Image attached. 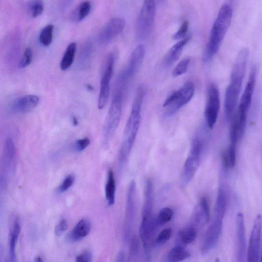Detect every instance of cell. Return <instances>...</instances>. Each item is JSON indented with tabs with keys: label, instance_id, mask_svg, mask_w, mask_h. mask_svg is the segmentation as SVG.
<instances>
[{
	"label": "cell",
	"instance_id": "cell-1",
	"mask_svg": "<svg viewBox=\"0 0 262 262\" xmlns=\"http://www.w3.org/2000/svg\"><path fill=\"white\" fill-rule=\"evenodd\" d=\"M146 92L144 86H140L136 92L132 110L126 124L124 140L119 155L120 167L128 161L133 147L141 121V107Z\"/></svg>",
	"mask_w": 262,
	"mask_h": 262
},
{
	"label": "cell",
	"instance_id": "cell-2",
	"mask_svg": "<svg viewBox=\"0 0 262 262\" xmlns=\"http://www.w3.org/2000/svg\"><path fill=\"white\" fill-rule=\"evenodd\" d=\"M249 55L248 49L245 48L238 54L235 61L230 76V83L226 89L225 96V112L228 116H231L234 112L239 99Z\"/></svg>",
	"mask_w": 262,
	"mask_h": 262
},
{
	"label": "cell",
	"instance_id": "cell-3",
	"mask_svg": "<svg viewBox=\"0 0 262 262\" xmlns=\"http://www.w3.org/2000/svg\"><path fill=\"white\" fill-rule=\"evenodd\" d=\"M232 8L225 4L221 8L212 27L208 42L203 55V61L207 62L218 53L230 27L232 18Z\"/></svg>",
	"mask_w": 262,
	"mask_h": 262
},
{
	"label": "cell",
	"instance_id": "cell-4",
	"mask_svg": "<svg viewBox=\"0 0 262 262\" xmlns=\"http://www.w3.org/2000/svg\"><path fill=\"white\" fill-rule=\"evenodd\" d=\"M156 14V3L146 0L143 4L136 24V34L139 40L147 38L153 31Z\"/></svg>",
	"mask_w": 262,
	"mask_h": 262
},
{
	"label": "cell",
	"instance_id": "cell-5",
	"mask_svg": "<svg viewBox=\"0 0 262 262\" xmlns=\"http://www.w3.org/2000/svg\"><path fill=\"white\" fill-rule=\"evenodd\" d=\"M195 87L191 82H188L178 90L166 99L163 105L166 115L171 116L186 105L193 98Z\"/></svg>",
	"mask_w": 262,
	"mask_h": 262
},
{
	"label": "cell",
	"instance_id": "cell-6",
	"mask_svg": "<svg viewBox=\"0 0 262 262\" xmlns=\"http://www.w3.org/2000/svg\"><path fill=\"white\" fill-rule=\"evenodd\" d=\"M124 93L115 91L114 97L106 118L104 128V139L108 142L120 124Z\"/></svg>",
	"mask_w": 262,
	"mask_h": 262
},
{
	"label": "cell",
	"instance_id": "cell-7",
	"mask_svg": "<svg viewBox=\"0 0 262 262\" xmlns=\"http://www.w3.org/2000/svg\"><path fill=\"white\" fill-rule=\"evenodd\" d=\"M256 69L251 71L246 86L243 91L238 108L236 123L238 128L242 131L245 130L247 116L252 101L253 93L256 82Z\"/></svg>",
	"mask_w": 262,
	"mask_h": 262
},
{
	"label": "cell",
	"instance_id": "cell-8",
	"mask_svg": "<svg viewBox=\"0 0 262 262\" xmlns=\"http://www.w3.org/2000/svg\"><path fill=\"white\" fill-rule=\"evenodd\" d=\"M202 151L201 141L197 138L194 139L190 146L183 170L182 179L186 184L191 181L199 168Z\"/></svg>",
	"mask_w": 262,
	"mask_h": 262
},
{
	"label": "cell",
	"instance_id": "cell-9",
	"mask_svg": "<svg viewBox=\"0 0 262 262\" xmlns=\"http://www.w3.org/2000/svg\"><path fill=\"white\" fill-rule=\"evenodd\" d=\"M146 54L144 45H138L131 55L127 67L122 71L117 79L116 83L127 87L129 82L137 73Z\"/></svg>",
	"mask_w": 262,
	"mask_h": 262
},
{
	"label": "cell",
	"instance_id": "cell-10",
	"mask_svg": "<svg viewBox=\"0 0 262 262\" xmlns=\"http://www.w3.org/2000/svg\"><path fill=\"white\" fill-rule=\"evenodd\" d=\"M136 183L134 180H132L130 183L127 193L124 232V238L126 242L131 239L136 213Z\"/></svg>",
	"mask_w": 262,
	"mask_h": 262
},
{
	"label": "cell",
	"instance_id": "cell-11",
	"mask_svg": "<svg viewBox=\"0 0 262 262\" xmlns=\"http://www.w3.org/2000/svg\"><path fill=\"white\" fill-rule=\"evenodd\" d=\"M220 109V93L218 88L211 84L208 90L207 100L205 109V118L206 124L212 129L218 120Z\"/></svg>",
	"mask_w": 262,
	"mask_h": 262
},
{
	"label": "cell",
	"instance_id": "cell-12",
	"mask_svg": "<svg viewBox=\"0 0 262 262\" xmlns=\"http://www.w3.org/2000/svg\"><path fill=\"white\" fill-rule=\"evenodd\" d=\"M224 216L213 213L212 220L204 236L201 247L202 254H206L217 245L221 233Z\"/></svg>",
	"mask_w": 262,
	"mask_h": 262
},
{
	"label": "cell",
	"instance_id": "cell-13",
	"mask_svg": "<svg viewBox=\"0 0 262 262\" xmlns=\"http://www.w3.org/2000/svg\"><path fill=\"white\" fill-rule=\"evenodd\" d=\"M261 233L262 216L258 214L255 218L251 232L247 254V262H258L260 260Z\"/></svg>",
	"mask_w": 262,
	"mask_h": 262
},
{
	"label": "cell",
	"instance_id": "cell-14",
	"mask_svg": "<svg viewBox=\"0 0 262 262\" xmlns=\"http://www.w3.org/2000/svg\"><path fill=\"white\" fill-rule=\"evenodd\" d=\"M115 57L112 54H110L107 60L104 73L101 82L100 93L98 101V108L103 109L109 96L110 84L113 74Z\"/></svg>",
	"mask_w": 262,
	"mask_h": 262
},
{
	"label": "cell",
	"instance_id": "cell-15",
	"mask_svg": "<svg viewBox=\"0 0 262 262\" xmlns=\"http://www.w3.org/2000/svg\"><path fill=\"white\" fill-rule=\"evenodd\" d=\"M126 21L122 18H114L110 20L101 31L99 40L104 45L110 43L124 30Z\"/></svg>",
	"mask_w": 262,
	"mask_h": 262
},
{
	"label": "cell",
	"instance_id": "cell-16",
	"mask_svg": "<svg viewBox=\"0 0 262 262\" xmlns=\"http://www.w3.org/2000/svg\"><path fill=\"white\" fill-rule=\"evenodd\" d=\"M236 262H245L246 241L244 217L242 213L237 214L236 218Z\"/></svg>",
	"mask_w": 262,
	"mask_h": 262
},
{
	"label": "cell",
	"instance_id": "cell-17",
	"mask_svg": "<svg viewBox=\"0 0 262 262\" xmlns=\"http://www.w3.org/2000/svg\"><path fill=\"white\" fill-rule=\"evenodd\" d=\"M210 219L208 202L206 198H202L195 208L191 218V226L195 227L207 224Z\"/></svg>",
	"mask_w": 262,
	"mask_h": 262
},
{
	"label": "cell",
	"instance_id": "cell-18",
	"mask_svg": "<svg viewBox=\"0 0 262 262\" xmlns=\"http://www.w3.org/2000/svg\"><path fill=\"white\" fill-rule=\"evenodd\" d=\"M40 98L35 95H27L17 100L12 106V111L17 113H29L39 105Z\"/></svg>",
	"mask_w": 262,
	"mask_h": 262
},
{
	"label": "cell",
	"instance_id": "cell-19",
	"mask_svg": "<svg viewBox=\"0 0 262 262\" xmlns=\"http://www.w3.org/2000/svg\"><path fill=\"white\" fill-rule=\"evenodd\" d=\"M16 149L13 140L8 138L6 141L4 157V174L8 178L15 170Z\"/></svg>",
	"mask_w": 262,
	"mask_h": 262
},
{
	"label": "cell",
	"instance_id": "cell-20",
	"mask_svg": "<svg viewBox=\"0 0 262 262\" xmlns=\"http://www.w3.org/2000/svg\"><path fill=\"white\" fill-rule=\"evenodd\" d=\"M190 37L188 36L174 45L166 54L163 64L166 67H169L177 61L180 57L184 47L189 42Z\"/></svg>",
	"mask_w": 262,
	"mask_h": 262
},
{
	"label": "cell",
	"instance_id": "cell-21",
	"mask_svg": "<svg viewBox=\"0 0 262 262\" xmlns=\"http://www.w3.org/2000/svg\"><path fill=\"white\" fill-rule=\"evenodd\" d=\"M145 198L143 205L142 218L152 217V210L154 204L153 184L150 179L146 181L145 188Z\"/></svg>",
	"mask_w": 262,
	"mask_h": 262
},
{
	"label": "cell",
	"instance_id": "cell-22",
	"mask_svg": "<svg viewBox=\"0 0 262 262\" xmlns=\"http://www.w3.org/2000/svg\"><path fill=\"white\" fill-rule=\"evenodd\" d=\"M92 227L91 222L87 219L79 221L69 234L71 241L78 242L86 237L90 232Z\"/></svg>",
	"mask_w": 262,
	"mask_h": 262
},
{
	"label": "cell",
	"instance_id": "cell-23",
	"mask_svg": "<svg viewBox=\"0 0 262 262\" xmlns=\"http://www.w3.org/2000/svg\"><path fill=\"white\" fill-rule=\"evenodd\" d=\"M21 232L19 220L16 218L12 225L9 234L10 259L11 262L16 260V245Z\"/></svg>",
	"mask_w": 262,
	"mask_h": 262
},
{
	"label": "cell",
	"instance_id": "cell-24",
	"mask_svg": "<svg viewBox=\"0 0 262 262\" xmlns=\"http://www.w3.org/2000/svg\"><path fill=\"white\" fill-rule=\"evenodd\" d=\"M77 44L76 42L70 43L67 47L60 63V68L62 71H66L73 65L76 52Z\"/></svg>",
	"mask_w": 262,
	"mask_h": 262
},
{
	"label": "cell",
	"instance_id": "cell-25",
	"mask_svg": "<svg viewBox=\"0 0 262 262\" xmlns=\"http://www.w3.org/2000/svg\"><path fill=\"white\" fill-rule=\"evenodd\" d=\"M116 181L114 173L110 170L108 173L107 181L105 186V195L108 205L112 206L115 201Z\"/></svg>",
	"mask_w": 262,
	"mask_h": 262
},
{
	"label": "cell",
	"instance_id": "cell-26",
	"mask_svg": "<svg viewBox=\"0 0 262 262\" xmlns=\"http://www.w3.org/2000/svg\"><path fill=\"white\" fill-rule=\"evenodd\" d=\"M197 235L196 228L192 226H190L179 231L177 237L178 242L180 244L187 245L194 241Z\"/></svg>",
	"mask_w": 262,
	"mask_h": 262
},
{
	"label": "cell",
	"instance_id": "cell-27",
	"mask_svg": "<svg viewBox=\"0 0 262 262\" xmlns=\"http://www.w3.org/2000/svg\"><path fill=\"white\" fill-rule=\"evenodd\" d=\"M190 256V254L181 246L177 245L169 252L166 262H181Z\"/></svg>",
	"mask_w": 262,
	"mask_h": 262
},
{
	"label": "cell",
	"instance_id": "cell-28",
	"mask_svg": "<svg viewBox=\"0 0 262 262\" xmlns=\"http://www.w3.org/2000/svg\"><path fill=\"white\" fill-rule=\"evenodd\" d=\"M174 216V211L170 207L162 208L158 216L154 218L155 224L159 228L162 225L169 222Z\"/></svg>",
	"mask_w": 262,
	"mask_h": 262
},
{
	"label": "cell",
	"instance_id": "cell-29",
	"mask_svg": "<svg viewBox=\"0 0 262 262\" xmlns=\"http://www.w3.org/2000/svg\"><path fill=\"white\" fill-rule=\"evenodd\" d=\"M130 242L128 262H138L140 252L139 241L137 236H133Z\"/></svg>",
	"mask_w": 262,
	"mask_h": 262
},
{
	"label": "cell",
	"instance_id": "cell-30",
	"mask_svg": "<svg viewBox=\"0 0 262 262\" xmlns=\"http://www.w3.org/2000/svg\"><path fill=\"white\" fill-rule=\"evenodd\" d=\"M54 29V26L53 25H47L42 29L40 35L39 40L44 46H49L52 43Z\"/></svg>",
	"mask_w": 262,
	"mask_h": 262
},
{
	"label": "cell",
	"instance_id": "cell-31",
	"mask_svg": "<svg viewBox=\"0 0 262 262\" xmlns=\"http://www.w3.org/2000/svg\"><path fill=\"white\" fill-rule=\"evenodd\" d=\"M190 62V60L189 58H185L181 61L172 71L173 77L177 78L186 73Z\"/></svg>",
	"mask_w": 262,
	"mask_h": 262
},
{
	"label": "cell",
	"instance_id": "cell-32",
	"mask_svg": "<svg viewBox=\"0 0 262 262\" xmlns=\"http://www.w3.org/2000/svg\"><path fill=\"white\" fill-rule=\"evenodd\" d=\"M172 233V229L171 228L164 229L156 238L154 244L156 246L164 244L171 239Z\"/></svg>",
	"mask_w": 262,
	"mask_h": 262
},
{
	"label": "cell",
	"instance_id": "cell-33",
	"mask_svg": "<svg viewBox=\"0 0 262 262\" xmlns=\"http://www.w3.org/2000/svg\"><path fill=\"white\" fill-rule=\"evenodd\" d=\"M92 6L89 2H84L79 6L77 11V20L79 21L83 20L90 14Z\"/></svg>",
	"mask_w": 262,
	"mask_h": 262
},
{
	"label": "cell",
	"instance_id": "cell-34",
	"mask_svg": "<svg viewBox=\"0 0 262 262\" xmlns=\"http://www.w3.org/2000/svg\"><path fill=\"white\" fill-rule=\"evenodd\" d=\"M44 10V4L41 1L33 2L29 5L30 13L34 18L41 16L43 13Z\"/></svg>",
	"mask_w": 262,
	"mask_h": 262
},
{
	"label": "cell",
	"instance_id": "cell-35",
	"mask_svg": "<svg viewBox=\"0 0 262 262\" xmlns=\"http://www.w3.org/2000/svg\"><path fill=\"white\" fill-rule=\"evenodd\" d=\"M33 54L31 48L28 47L24 52L19 66L21 68H25L31 65L33 61Z\"/></svg>",
	"mask_w": 262,
	"mask_h": 262
},
{
	"label": "cell",
	"instance_id": "cell-36",
	"mask_svg": "<svg viewBox=\"0 0 262 262\" xmlns=\"http://www.w3.org/2000/svg\"><path fill=\"white\" fill-rule=\"evenodd\" d=\"M75 181V177L73 175H69L66 177L59 188L60 193H63L67 191L73 185Z\"/></svg>",
	"mask_w": 262,
	"mask_h": 262
},
{
	"label": "cell",
	"instance_id": "cell-37",
	"mask_svg": "<svg viewBox=\"0 0 262 262\" xmlns=\"http://www.w3.org/2000/svg\"><path fill=\"white\" fill-rule=\"evenodd\" d=\"M236 145V144H233V143L231 144V143L227 154V163H228L231 167H233L235 164Z\"/></svg>",
	"mask_w": 262,
	"mask_h": 262
},
{
	"label": "cell",
	"instance_id": "cell-38",
	"mask_svg": "<svg viewBox=\"0 0 262 262\" xmlns=\"http://www.w3.org/2000/svg\"><path fill=\"white\" fill-rule=\"evenodd\" d=\"M188 22L187 21H184L177 32L173 35V39L175 40H178L184 38L188 32Z\"/></svg>",
	"mask_w": 262,
	"mask_h": 262
},
{
	"label": "cell",
	"instance_id": "cell-39",
	"mask_svg": "<svg viewBox=\"0 0 262 262\" xmlns=\"http://www.w3.org/2000/svg\"><path fill=\"white\" fill-rule=\"evenodd\" d=\"M90 140L88 138L79 139L76 142L75 149L78 152H82L85 150L90 145Z\"/></svg>",
	"mask_w": 262,
	"mask_h": 262
},
{
	"label": "cell",
	"instance_id": "cell-40",
	"mask_svg": "<svg viewBox=\"0 0 262 262\" xmlns=\"http://www.w3.org/2000/svg\"><path fill=\"white\" fill-rule=\"evenodd\" d=\"M68 229V223L66 220H62L56 226L55 230V234L61 236Z\"/></svg>",
	"mask_w": 262,
	"mask_h": 262
},
{
	"label": "cell",
	"instance_id": "cell-41",
	"mask_svg": "<svg viewBox=\"0 0 262 262\" xmlns=\"http://www.w3.org/2000/svg\"><path fill=\"white\" fill-rule=\"evenodd\" d=\"M92 254L91 251L86 250L78 255L76 259V262H91Z\"/></svg>",
	"mask_w": 262,
	"mask_h": 262
},
{
	"label": "cell",
	"instance_id": "cell-42",
	"mask_svg": "<svg viewBox=\"0 0 262 262\" xmlns=\"http://www.w3.org/2000/svg\"><path fill=\"white\" fill-rule=\"evenodd\" d=\"M34 262H44L42 257L40 256H38L34 259Z\"/></svg>",
	"mask_w": 262,
	"mask_h": 262
},
{
	"label": "cell",
	"instance_id": "cell-43",
	"mask_svg": "<svg viewBox=\"0 0 262 262\" xmlns=\"http://www.w3.org/2000/svg\"><path fill=\"white\" fill-rule=\"evenodd\" d=\"M73 124L75 126H77L79 124L78 120H77V118L75 116L73 118Z\"/></svg>",
	"mask_w": 262,
	"mask_h": 262
},
{
	"label": "cell",
	"instance_id": "cell-44",
	"mask_svg": "<svg viewBox=\"0 0 262 262\" xmlns=\"http://www.w3.org/2000/svg\"><path fill=\"white\" fill-rule=\"evenodd\" d=\"M87 88L90 90H93V87L91 86L90 85H87Z\"/></svg>",
	"mask_w": 262,
	"mask_h": 262
},
{
	"label": "cell",
	"instance_id": "cell-45",
	"mask_svg": "<svg viewBox=\"0 0 262 262\" xmlns=\"http://www.w3.org/2000/svg\"><path fill=\"white\" fill-rule=\"evenodd\" d=\"M214 262H221V260L218 257H217Z\"/></svg>",
	"mask_w": 262,
	"mask_h": 262
},
{
	"label": "cell",
	"instance_id": "cell-46",
	"mask_svg": "<svg viewBox=\"0 0 262 262\" xmlns=\"http://www.w3.org/2000/svg\"><path fill=\"white\" fill-rule=\"evenodd\" d=\"M259 262H262V252H261V255H260Z\"/></svg>",
	"mask_w": 262,
	"mask_h": 262
}]
</instances>
